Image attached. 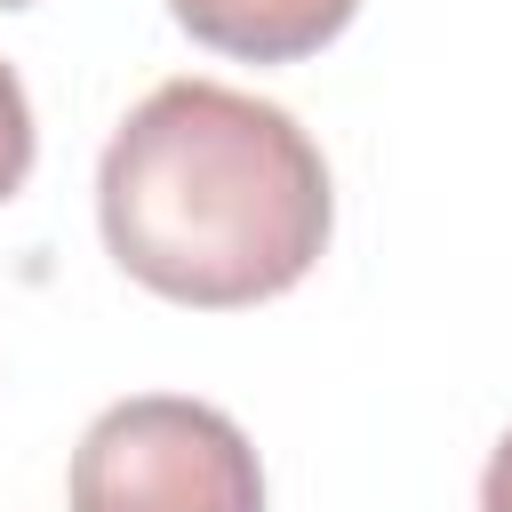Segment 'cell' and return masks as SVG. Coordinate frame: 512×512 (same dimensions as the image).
<instances>
[{"mask_svg":"<svg viewBox=\"0 0 512 512\" xmlns=\"http://www.w3.org/2000/svg\"><path fill=\"white\" fill-rule=\"evenodd\" d=\"M96 224L152 296L240 312L320 264L336 192L296 112L224 80H160L96 160Z\"/></svg>","mask_w":512,"mask_h":512,"instance_id":"cell-1","label":"cell"},{"mask_svg":"<svg viewBox=\"0 0 512 512\" xmlns=\"http://www.w3.org/2000/svg\"><path fill=\"white\" fill-rule=\"evenodd\" d=\"M64 496L72 512H264V464L224 408L136 392L80 432Z\"/></svg>","mask_w":512,"mask_h":512,"instance_id":"cell-2","label":"cell"},{"mask_svg":"<svg viewBox=\"0 0 512 512\" xmlns=\"http://www.w3.org/2000/svg\"><path fill=\"white\" fill-rule=\"evenodd\" d=\"M168 16L200 48H224L248 64H296V56L328 48L360 16V0H168Z\"/></svg>","mask_w":512,"mask_h":512,"instance_id":"cell-3","label":"cell"},{"mask_svg":"<svg viewBox=\"0 0 512 512\" xmlns=\"http://www.w3.org/2000/svg\"><path fill=\"white\" fill-rule=\"evenodd\" d=\"M24 176H32V96H24V80L0 64V200H8Z\"/></svg>","mask_w":512,"mask_h":512,"instance_id":"cell-4","label":"cell"},{"mask_svg":"<svg viewBox=\"0 0 512 512\" xmlns=\"http://www.w3.org/2000/svg\"><path fill=\"white\" fill-rule=\"evenodd\" d=\"M480 512H512V432L496 440V456L480 472Z\"/></svg>","mask_w":512,"mask_h":512,"instance_id":"cell-5","label":"cell"},{"mask_svg":"<svg viewBox=\"0 0 512 512\" xmlns=\"http://www.w3.org/2000/svg\"><path fill=\"white\" fill-rule=\"evenodd\" d=\"M0 8H32V0H0Z\"/></svg>","mask_w":512,"mask_h":512,"instance_id":"cell-6","label":"cell"}]
</instances>
